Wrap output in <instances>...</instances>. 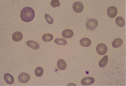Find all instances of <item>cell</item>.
<instances>
[{"instance_id":"3957f363","label":"cell","mask_w":126,"mask_h":86,"mask_svg":"<svg viewBox=\"0 0 126 86\" xmlns=\"http://www.w3.org/2000/svg\"><path fill=\"white\" fill-rule=\"evenodd\" d=\"M96 50L97 54L103 56L106 54L108 51V47L105 44L101 43L98 44L96 47Z\"/></svg>"},{"instance_id":"7c38bea8","label":"cell","mask_w":126,"mask_h":86,"mask_svg":"<svg viewBox=\"0 0 126 86\" xmlns=\"http://www.w3.org/2000/svg\"><path fill=\"white\" fill-rule=\"evenodd\" d=\"M80 43L82 47H88L91 44V41L89 38H84L80 40Z\"/></svg>"},{"instance_id":"8fae6325","label":"cell","mask_w":126,"mask_h":86,"mask_svg":"<svg viewBox=\"0 0 126 86\" xmlns=\"http://www.w3.org/2000/svg\"><path fill=\"white\" fill-rule=\"evenodd\" d=\"M4 79L5 82L8 84L11 85L13 84L14 81V78L10 74L7 73L4 75Z\"/></svg>"},{"instance_id":"2e32d148","label":"cell","mask_w":126,"mask_h":86,"mask_svg":"<svg viewBox=\"0 0 126 86\" xmlns=\"http://www.w3.org/2000/svg\"><path fill=\"white\" fill-rule=\"evenodd\" d=\"M108 61V57L107 55H106L103 57L99 63L98 64L100 67L104 68L107 64Z\"/></svg>"},{"instance_id":"ffe728a7","label":"cell","mask_w":126,"mask_h":86,"mask_svg":"<svg viewBox=\"0 0 126 86\" xmlns=\"http://www.w3.org/2000/svg\"><path fill=\"white\" fill-rule=\"evenodd\" d=\"M45 17L47 22L49 24H52L54 23V21L53 18L49 15L47 14H45Z\"/></svg>"},{"instance_id":"8992f818","label":"cell","mask_w":126,"mask_h":86,"mask_svg":"<svg viewBox=\"0 0 126 86\" xmlns=\"http://www.w3.org/2000/svg\"><path fill=\"white\" fill-rule=\"evenodd\" d=\"M118 13L117 9L115 7L110 6L108 9L107 13L108 16L111 18H115Z\"/></svg>"},{"instance_id":"5b68a950","label":"cell","mask_w":126,"mask_h":86,"mask_svg":"<svg viewBox=\"0 0 126 86\" xmlns=\"http://www.w3.org/2000/svg\"><path fill=\"white\" fill-rule=\"evenodd\" d=\"M30 79V75L28 74L23 72L19 75L18 80L21 83H26L28 82Z\"/></svg>"},{"instance_id":"ba28073f","label":"cell","mask_w":126,"mask_h":86,"mask_svg":"<svg viewBox=\"0 0 126 86\" xmlns=\"http://www.w3.org/2000/svg\"><path fill=\"white\" fill-rule=\"evenodd\" d=\"M23 38L22 33L20 32H15L12 35V38L14 41L16 42H20L22 40Z\"/></svg>"},{"instance_id":"7a4b0ae2","label":"cell","mask_w":126,"mask_h":86,"mask_svg":"<svg viewBox=\"0 0 126 86\" xmlns=\"http://www.w3.org/2000/svg\"><path fill=\"white\" fill-rule=\"evenodd\" d=\"M98 25L97 20L94 19H89L86 22V25L88 30L93 31Z\"/></svg>"},{"instance_id":"277c9868","label":"cell","mask_w":126,"mask_h":86,"mask_svg":"<svg viewBox=\"0 0 126 86\" xmlns=\"http://www.w3.org/2000/svg\"><path fill=\"white\" fill-rule=\"evenodd\" d=\"M73 9L76 13H80L83 11L84 5L81 2H76L73 5Z\"/></svg>"},{"instance_id":"30bf717a","label":"cell","mask_w":126,"mask_h":86,"mask_svg":"<svg viewBox=\"0 0 126 86\" xmlns=\"http://www.w3.org/2000/svg\"><path fill=\"white\" fill-rule=\"evenodd\" d=\"M26 44L28 47L31 48L35 50H38L39 49L40 46L39 44L37 42L29 40L27 42Z\"/></svg>"},{"instance_id":"9a60e30c","label":"cell","mask_w":126,"mask_h":86,"mask_svg":"<svg viewBox=\"0 0 126 86\" xmlns=\"http://www.w3.org/2000/svg\"><path fill=\"white\" fill-rule=\"evenodd\" d=\"M115 22L117 25L120 27L124 26L125 24V21L121 17H117L115 20Z\"/></svg>"},{"instance_id":"ac0fdd59","label":"cell","mask_w":126,"mask_h":86,"mask_svg":"<svg viewBox=\"0 0 126 86\" xmlns=\"http://www.w3.org/2000/svg\"><path fill=\"white\" fill-rule=\"evenodd\" d=\"M44 69L42 67H38L36 68L35 71V74L36 76L38 77H40L43 75L44 73Z\"/></svg>"},{"instance_id":"d6986e66","label":"cell","mask_w":126,"mask_h":86,"mask_svg":"<svg viewBox=\"0 0 126 86\" xmlns=\"http://www.w3.org/2000/svg\"><path fill=\"white\" fill-rule=\"evenodd\" d=\"M54 42L57 44L63 46L67 44L66 40L63 38H56L54 40Z\"/></svg>"},{"instance_id":"52a82bcc","label":"cell","mask_w":126,"mask_h":86,"mask_svg":"<svg viewBox=\"0 0 126 86\" xmlns=\"http://www.w3.org/2000/svg\"><path fill=\"white\" fill-rule=\"evenodd\" d=\"M95 79L91 77H86L82 79L81 84L83 86H90L95 82Z\"/></svg>"},{"instance_id":"4fadbf2b","label":"cell","mask_w":126,"mask_h":86,"mask_svg":"<svg viewBox=\"0 0 126 86\" xmlns=\"http://www.w3.org/2000/svg\"><path fill=\"white\" fill-rule=\"evenodd\" d=\"M58 68L61 71L65 70L67 67V64L65 61L63 59H60L58 61L57 63Z\"/></svg>"},{"instance_id":"e0dca14e","label":"cell","mask_w":126,"mask_h":86,"mask_svg":"<svg viewBox=\"0 0 126 86\" xmlns=\"http://www.w3.org/2000/svg\"><path fill=\"white\" fill-rule=\"evenodd\" d=\"M54 37L51 34L47 33L43 35L42 39L44 41L49 42L53 40Z\"/></svg>"},{"instance_id":"44dd1931","label":"cell","mask_w":126,"mask_h":86,"mask_svg":"<svg viewBox=\"0 0 126 86\" xmlns=\"http://www.w3.org/2000/svg\"><path fill=\"white\" fill-rule=\"evenodd\" d=\"M50 4L52 7L54 8L59 7L61 5L59 1L54 0L51 1Z\"/></svg>"},{"instance_id":"9c48e42d","label":"cell","mask_w":126,"mask_h":86,"mask_svg":"<svg viewBox=\"0 0 126 86\" xmlns=\"http://www.w3.org/2000/svg\"><path fill=\"white\" fill-rule=\"evenodd\" d=\"M62 35L63 38H70L73 37V32L71 29H65L62 32Z\"/></svg>"},{"instance_id":"6da1fadb","label":"cell","mask_w":126,"mask_h":86,"mask_svg":"<svg viewBox=\"0 0 126 86\" xmlns=\"http://www.w3.org/2000/svg\"><path fill=\"white\" fill-rule=\"evenodd\" d=\"M34 11L29 7L23 8L20 12V18L24 22H29L32 21L34 18Z\"/></svg>"},{"instance_id":"5bb4252c","label":"cell","mask_w":126,"mask_h":86,"mask_svg":"<svg viewBox=\"0 0 126 86\" xmlns=\"http://www.w3.org/2000/svg\"><path fill=\"white\" fill-rule=\"evenodd\" d=\"M123 41L121 38H117L114 39L112 43V45L114 48L120 47L122 45Z\"/></svg>"}]
</instances>
